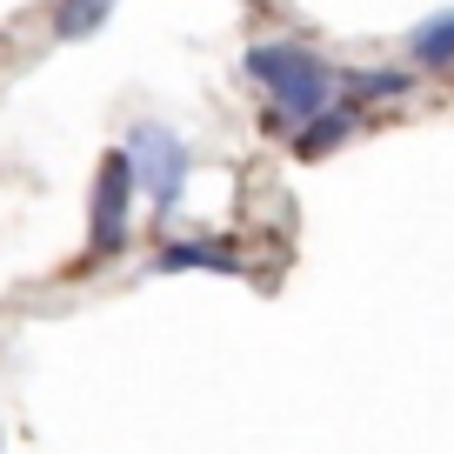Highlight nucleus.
I'll return each instance as SVG.
<instances>
[{
	"label": "nucleus",
	"mask_w": 454,
	"mask_h": 454,
	"mask_svg": "<svg viewBox=\"0 0 454 454\" xmlns=\"http://www.w3.org/2000/svg\"><path fill=\"white\" fill-rule=\"evenodd\" d=\"M241 67H247V81L268 87V100H274L268 121L308 128L314 114L334 107V74H327V60L314 54V47H301V41H254Z\"/></svg>",
	"instance_id": "1"
},
{
	"label": "nucleus",
	"mask_w": 454,
	"mask_h": 454,
	"mask_svg": "<svg viewBox=\"0 0 454 454\" xmlns=\"http://www.w3.org/2000/svg\"><path fill=\"white\" fill-rule=\"evenodd\" d=\"M134 194H141V187H134V160H128V147H114V154L94 168V194H87V268L128 254Z\"/></svg>",
	"instance_id": "2"
},
{
	"label": "nucleus",
	"mask_w": 454,
	"mask_h": 454,
	"mask_svg": "<svg viewBox=\"0 0 454 454\" xmlns=\"http://www.w3.org/2000/svg\"><path fill=\"white\" fill-rule=\"evenodd\" d=\"M128 160H134V187H141V194L154 200V214L168 221V214L187 200V181H194V154H187V141L168 128V121H134Z\"/></svg>",
	"instance_id": "3"
},
{
	"label": "nucleus",
	"mask_w": 454,
	"mask_h": 454,
	"mask_svg": "<svg viewBox=\"0 0 454 454\" xmlns=\"http://www.w3.org/2000/svg\"><path fill=\"white\" fill-rule=\"evenodd\" d=\"M154 274H247V254L241 241H227V234H194V241H160L154 261H147Z\"/></svg>",
	"instance_id": "4"
},
{
	"label": "nucleus",
	"mask_w": 454,
	"mask_h": 454,
	"mask_svg": "<svg viewBox=\"0 0 454 454\" xmlns=\"http://www.w3.org/2000/svg\"><path fill=\"white\" fill-rule=\"evenodd\" d=\"M408 87H414V74H401V67H355L334 81V94H340V107L361 114L374 100H408Z\"/></svg>",
	"instance_id": "5"
},
{
	"label": "nucleus",
	"mask_w": 454,
	"mask_h": 454,
	"mask_svg": "<svg viewBox=\"0 0 454 454\" xmlns=\"http://www.w3.org/2000/svg\"><path fill=\"white\" fill-rule=\"evenodd\" d=\"M348 134H355V107H340V100H334L327 114H314L308 128H294V154L301 160H321V154H334Z\"/></svg>",
	"instance_id": "6"
},
{
	"label": "nucleus",
	"mask_w": 454,
	"mask_h": 454,
	"mask_svg": "<svg viewBox=\"0 0 454 454\" xmlns=\"http://www.w3.org/2000/svg\"><path fill=\"white\" fill-rule=\"evenodd\" d=\"M408 60H414V67H427V74L454 67V7H448V14H434V20H421V27L408 34Z\"/></svg>",
	"instance_id": "7"
},
{
	"label": "nucleus",
	"mask_w": 454,
	"mask_h": 454,
	"mask_svg": "<svg viewBox=\"0 0 454 454\" xmlns=\"http://www.w3.org/2000/svg\"><path fill=\"white\" fill-rule=\"evenodd\" d=\"M114 14V0H54V41H87V34H100V20Z\"/></svg>",
	"instance_id": "8"
}]
</instances>
